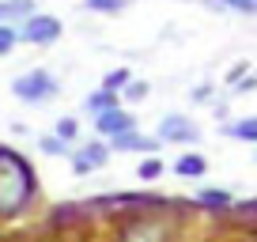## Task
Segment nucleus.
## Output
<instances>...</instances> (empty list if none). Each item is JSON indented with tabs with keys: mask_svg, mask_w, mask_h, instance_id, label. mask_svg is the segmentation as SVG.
I'll use <instances>...</instances> for the list:
<instances>
[{
	"mask_svg": "<svg viewBox=\"0 0 257 242\" xmlns=\"http://www.w3.org/2000/svg\"><path fill=\"white\" fill-rule=\"evenodd\" d=\"M16 42H19V31H12V27H4V23H0V57L8 53V49L16 46Z\"/></svg>",
	"mask_w": 257,
	"mask_h": 242,
	"instance_id": "20",
	"label": "nucleus"
},
{
	"mask_svg": "<svg viewBox=\"0 0 257 242\" xmlns=\"http://www.w3.org/2000/svg\"><path fill=\"white\" fill-rule=\"evenodd\" d=\"M227 137H238V140H257V117H242V121H231L223 125Z\"/></svg>",
	"mask_w": 257,
	"mask_h": 242,
	"instance_id": "10",
	"label": "nucleus"
},
{
	"mask_svg": "<svg viewBox=\"0 0 257 242\" xmlns=\"http://www.w3.org/2000/svg\"><path fill=\"white\" fill-rule=\"evenodd\" d=\"M38 148H42L46 155H64V152H68V144H64L61 137H53V133H49V137H42V140H38Z\"/></svg>",
	"mask_w": 257,
	"mask_h": 242,
	"instance_id": "15",
	"label": "nucleus"
},
{
	"mask_svg": "<svg viewBox=\"0 0 257 242\" xmlns=\"http://www.w3.org/2000/svg\"><path fill=\"white\" fill-rule=\"evenodd\" d=\"M159 140H174V144H197V140H201V129H197L189 117H182V113H170V117H163V125H159Z\"/></svg>",
	"mask_w": 257,
	"mask_h": 242,
	"instance_id": "4",
	"label": "nucleus"
},
{
	"mask_svg": "<svg viewBox=\"0 0 257 242\" xmlns=\"http://www.w3.org/2000/svg\"><path fill=\"white\" fill-rule=\"evenodd\" d=\"M125 148H144V152H159V140L140 137V133H125V137L113 140V152H125Z\"/></svg>",
	"mask_w": 257,
	"mask_h": 242,
	"instance_id": "8",
	"label": "nucleus"
},
{
	"mask_svg": "<svg viewBox=\"0 0 257 242\" xmlns=\"http://www.w3.org/2000/svg\"><path fill=\"white\" fill-rule=\"evenodd\" d=\"M53 137H61L64 144H68V140L76 137V117H61V121H57V129H53Z\"/></svg>",
	"mask_w": 257,
	"mask_h": 242,
	"instance_id": "19",
	"label": "nucleus"
},
{
	"mask_svg": "<svg viewBox=\"0 0 257 242\" xmlns=\"http://www.w3.org/2000/svg\"><path fill=\"white\" fill-rule=\"evenodd\" d=\"M253 159H257V155H253Z\"/></svg>",
	"mask_w": 257,
	"mask_h": 242,
	"instance_id": "22",
	"label": "nucleus"
},
{
	"mask_svg": "<svg viewBox=\"0 0 257 242\" xmlns=\"http://www.w3.org/2000/svg\"><path fill=\"white\" fill-rule=\"evenodd\" d=\"M128 0H83V8L87 12H121Z\"/></svg>",
	"mask_w": 257,
	"mask_h": 242,
	"instance_id": "14",
	"label": "nucleus"
},
{
	"mask_svg": "<svg viewBox=\"0 0 257 242\" xmlns=\"http://www.w3.org/2000/svg\"><path fill=\"white\" fill-rule=\"evenodd\" d=\"M31 16H38L34 12V0H0V23L8 27V19H31Z\"/></svg>",
	"mask_w": 257,
	"mask_h": 242,
	"instance_id": "7",
	"label": "nucleus"
},
{
	"mask_svg": "<svg viewBox=\"0 0 257 242\" xmlns=\"http://www.w3.org/2000/svg\"><path fill=\"white\" fill-rule=\"evenodd\" d=\"M106 159H110L106 144H87L83 152H76V155H72V167H76V174H87V170H98Z\"/></svg>",
	"mask_w": 257,
	"mask_h": 242,
	"instance_id": "6",
	"label": "nucleus"
},
{
	"mask_svg": "<svg viewBox=\"0 0 257 242\" xmlns=\"http://www.w3.org/2000/svg\"><path fill=\"white\" fill-rule=\"evenodd\" d=\"M87 110L91 113H106V110H117V95H113V91H95V95L87 98Z\"/></svg>",
	"mask_w": 257,
	"mask_h": 242,
	"instance_id": "11",
	"label": "nucleus"
},
{
	"mask_svg": "<svg viewBox=\"0 0 257 242\" xmlns=\"http://www.w3.org/2000/svg\"><path fill=\"white\" fill-rule=\"evenodd\" d=\"M201 201H204V204H216V208H223V204H231V197H227V193H216V189H201Z\"/></svg>",
	"mask_w": 257,
	"mask_h": 242,
	"instance_id": "21",
	"label": "nucleus"
},
{
	"mask_svg": "<svg viewBox=\"0 0 257 242\" xmlns=\"http://www.w3.org/2000/svg\"><path fill=\"white\" fill-rule=\"evenodd\" d=\"M174 170L185 174V178H201V174H208V163H204L201 155H182V159L174 163Z\"/></svg>",
	"mask_w": 257,
	"mask_h": 242,
	"instance_id": "9",
	"label": "nucleus"
},
{
	"mask_svg": "<svg viewBox=\"0 0 257 242\" xmlns=\"http://www.w3.org/2000/svg\"><path fill=\"white\" fill-rule=\"evenodd\" d=\"M57 38H61V19L57 16H31L19 31V42H31V46H49Z\"/></svg>",
	"mask_w": 257,
	"mask_h": 242,
	"instance_id": "3",
	"label": "nucleus"
},
{
	"mask_svg": "<svg viewBox=\"0 0 257 242\" xmlns=\"http://www.w3.org/2000/svg\"><path fill=\"white\" fill-rule=\"evenodd\" d=\"M219 4L231 12H242V16H257V0H219Z\"/></svg>",
	"mask_w": 257,
	"mask_h": 242,
	"instance_id": "18",
	"label": "nucleus"
},
{
	"mask_svg": "<svg viewBox=\"0 0 257 242\" xmlns=\"http://www.w3.org/2000/svg\"><path fill=\"white\" fill-rule=\"evenodd\" d=\"M95 129L102 133V137H110V140H117V137H125V133H137V117L128 110H106V113H98V121H95Z\"/></svg>",
	"mask_w": 257,
	"mask_h": 242,
	"instance_id": "5",
	"label": "nucleus"
},
{
	"mask_svg": "<svg viewBox=\"0 0 257 242\" xmlns=\"http://www.w3.org/2000/svg\"><path fill=\"white\" fill-rule=\"evenodd\" d=\"M34 197V170L12 148H0V216H16Z\"/></svg>",
	"mask_w": 257,
	"mask_h": 242,
	"instance_id": "1",
	"label": "nucleus"
},
{
	"mask_svg": "<svg viewBox=\"0 0 257 242\" xmlns=\"http://www.w3.org/2000/svg\"><path fill=\"white\" fill-rule=\"evenodd\" d=\"M12 95H16L19 102L42 106V102H49V98L57 95V80L49 72H42V68H31L27 76H16V80H12Z\"/></svg>",
	"mask_w": 257,
	"mask_h": 242,
	"instance_id": "2",
	"label": "nucleus"
},
{
	"mask_svg": "<svg viewBox=\"0 0 257 242\" xmlns=\"http://www.w3.org/2000/svg\"><path fill=\"white\" fill-rule=\"evenodd\" d=\"M128 83H133V80H128V72H125V68H113V72H110V76H106V80H102V87L117 95V91H125Z\"/></svg>",
	"mask_w": 257,
	"mask_h": 242,
	"instance_id": "13",
	"label": "nucleus"
},
{
	"mask_svg": "<svg viewBox=\"0 0 257 242\" xmlns=\"http://www.w3.org/2000/svg\"><path fill=\"white\" fill-rule=\"evenodd\" d=\"M137 174L144 178V182H155V178L163 174V163H159V159H144V163L137 167Z\"/></svg>",
	"mask_w": 257,
	"mask_h": 242,
	"instance_id": "16",
	"label": "nucleus"
},
{
	"mask_svg": "<svg viewBox=\"0 0 257 242\" xmlns=\"http://www.w3.org/2000/svg\"><path fill=\"white\" fill-rule=\"evenodd\" d=\"M148 91H152V87H148L144 80H133V83H128L125 91H121V95H125L128 102H140V98H148Z\"/></svg>",
	"mask_w": 257,
	"mask_h": 242,
	"instance_id": "17",
	"label": "nucleus"
},
{
	"mask_svg": "<svg viewBox=\"0 0 257 242\" xmlns=\"http://www.w3.org/2000/svg\"><path fill=\"white\" fill-rule=\"evenodd\" d=\"M125 242H163V227L144 223V227H137V231H128V238H125Z\"/></svg>",
	"mask_w": 257,
	"mask_h": 242,
	"instance_id": "12",
	"label": "nucleus"
}]
</instances>
